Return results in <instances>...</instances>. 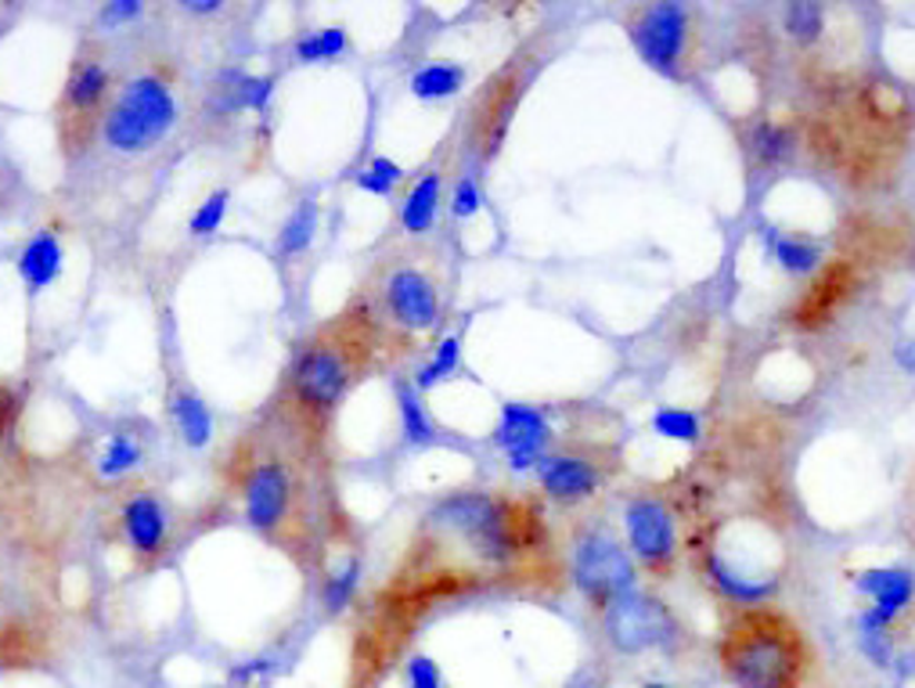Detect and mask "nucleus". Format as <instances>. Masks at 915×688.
Listing matches in <instances>:
<instances>
[{"label": "nucleus", "instance_id": "nucleus-17", "mask_svg": "<svg viewBox=\"0 0 915 688\" xmlns=\"http://www.w3.org/2000/svg\"><path fill=\"white\" fill-rule=\"evenodd\" d=\"M894 623L891 617H883L879 609H862L858 617V649L868 664L876 670H894V660H897V646H894Z\"/></svg>", "mask_w": 915, "mask_h": 688}, {"label": "nucleus", "instance_id": "nucleus-12", "mask_svg": "<svg viewBox=\"0 0 915 688\" xmlns=\"http://www.w3.org/2000/svg\"><path fill=\"white\" fill-rule=\"evenodd\" d=\"M124 538L130 544V552L141 559V562H151L166 552V509L156 494H134L127 504H124Z\"/></svg>", "mask_w": 915, "mask_h": 688}, {"label": "nucleus", "instance_id": "nucleus-39", "mask_svg": "<svg viewBox=\"0 0 915 688\" xmlns=\"http://www.w3.org/2000/svg\"><path fill=\"white\" fill-rule=\"evenodd\" d=\"M11 415H14V393L8 386H0V436L11 425Z\"/></svg>", "mask_w": 915, "mask_h": 688}, {"label": "nucleus", "instance_id": "nucleus-15", "mask_svg": "<svg viewBox=\"0 0 915 688\" xmlns=\"http://www.w3.org/2000/svg\"><path fill=\"white\" fill-rule=\"evenodd\" d=\"M707 577H710V584L718 588L721 599L736 602V606H746V609L768 602L771 594L779 591V580H775V577L742 573V570H736V566H728L718 552L707 559Z\"/></svg>", "mask_w": 915, "mask_h": 688}, {"label": "nucleus", "instance_id": "nucleus-8", "mask_svg": "<svg viewBox=\"0 0 915 688\" xmlns=\"http://www.w3.org/2000/svg\"><path fill=\"white\" fill-rule=\"evenodd\" d=\"M631 40L649 69H656L660 76H678L685 40H689V14L675 0L649 4L631 22Z\"/></svg>", "mask_w": 915, "mask_h": 688}, {"label": "nucleus", "instance_id": "nucleus-20", "mask_svg": "<svg viewBox=\"0 0 915 688\" xmlns=\"http://www.w3.org/2000/svg\"><path fill=\"white\" fill-rule=\"evenodd\" d=\"M396 415H401V436L411 448H430L436 440V425L415 386H396Z\"/></svg>", "mask_w": 915, "mask_h": 688}, {"label": "nucleus", "instance_id": "nucleus-38", "mask_svg": "<svg viewBox=\"0 0 915 688\" xmlns=\"http://www.w3.org/2000/svg\"><path fill=\"white\" fill-rule=\"evenodd\" d=\"M267 670H270V660L267 656H260V660H249V664L235 667V681H260Z\"/></svg>", "mask_w": 915, "mask_h": 688}, {"label": "nucleus", "instance_id": "nucleus-41", "mask_svg": "<svg viewBox=\"0 0 915 688\" xmlns=\"http://www.w3.org/2000/svg\"><path fill=\"white\" fill-rule=\"evenodd\" d=\"M191 14H217L224 4H217V0H191V4H185Z\"/></svg>", "mask_w": 915, "mask_h": 688}, {"label": "nucleus", "instance_id": "nucleus-24", "mask_svg": "<svg viewBox=\"0 0 915 688\" xmlns=\"http://www.w3.org/2000/svg\"><path fill=\"white\" fill-rule=\"evenodd\" d=\"M847 282H850L847 267H833V271L821 274V278L811 285V293H807V299L800 303L804 325H818L821 317H829L836 303H840V296L847 293Z\"/></svg>", "mask_w": 915, "mask_h": 688}, {"label": "nucleus", "instance_id": "nucleus-43", "mask_svg": "<svg viewBox=\"0 0 915 688\" xmlns=\"http://www.w3.org/2000/svg\"><path fill=\"white\" fill-rule=\"evenodd\" d=\"M642 688H675V685H667V681H646Z\"/></svg>", "mask_w": 915, "mask_h": 688}, {"label": "nucleus", "instance_id": "nucleus-31", "mask_svg": "<svg viewBox=\"0 0 915 688\" xmlns=\"http://www.w3.org/2000/svg\"><path fill=\"white\" fill-rule=\"evenodd\" d=\"M401 177H404L401 163H393L386 156H375L368 166H364V170H357L354 185L361 191H368V195H393V188L401 185Z\"/></svg>", "mask_w": 915, "mask_h": 688}, {"label": "nucleus", "instance_id": "nucleus-19", "mask_svg": "<svg viewBox=\"0 0 915 688\" xmlns=\"http://www.w3.org/2000/svg\"><path fill=\"white\" fill-rule=\"evenodd\" d=\"M170 415L177 422V430L180 436H185V443L191 451L198 448H206V443L213 440V411L206 407V401L198 393L191 390H174L170 396Z\"/></svg>", "mask_w": 915, "mask_h": 688}, {"label": "nucleus", "instance_id": "nucleus-4", "mask_svg": "<svg viewBox=\"0 0 915 688\" xmlns=\"http://www.w3.org/2000/svg\"><path fill=\"white\" fill-rule=\"evenodd\" d=\"M361 368V354L354 340L343 335H317L299 350L293 364V401L307 411V419H328L343 404Z\"/></svg>", "mask_w": 915, "mask_h": 688}, {"label": "nucleus", "instance_id": "nucleus-25", "mask_svg": "<svg viewBox=\"0 0 915 688\" xmlns=\"http://www.w3.org/2000/svg\"><path fill=\"white\" fill-rule=\"evenodd\" d=\"M783 26H786V33L800 43V48H811V43L826 33V8L815 4V0H797V4H786Z\"/></svg>", "mask_w": 915, "mask_h": 688}, {"label": "nucleus", "instance_id": "nucleus-7", "mask_svg": "<svg viewBox=\"0 0 915 688\" xmlns=\"http://www.w3.org/2000/svg\"><path fill=\"white\" fill-rule=\"evenodd\" d=\"M378 307H383L393 328L411 332V335L430 332L440 321V288L422 267L401 264L383 278Z\"/></svg>", "mask_w": 915, "mask_h": 688}, {"label": "nucleus", "instance_id": "nucleus-27", "mask_svg": "<svg viewBox=\"0 0 915 688\" xmlns=\"http://www.w3.org/2000/svg\"><path fill=\"white\" fill-rule=\"evenodd\" d=\"M141 448H137V440L127 436V433H116L109 436V443L101 448L98 454V472H101V480H119V476H127V472H134L137 465H141Z\"/></svg>", "mask_w": 915, "mask_h": 688}, {"label": "nucleus", "instance_id": "nucleus-28", "mask_svg": "<svg viewBox=\"0 0 915 688\" xmlns=\"http://www.w3.org/2000/svg\"><path fill=\"white\" fill-rule=\"evenodd\" d=\"M232 98H227V109H246V112H264L274 98V80L270 76H246L232 72Z\"/></svg>", "mask_w": 915, "mask_h": 688}, {"label": "nucleus", "instance_id": "nucleus-18", "mask_svg": "<svg viewBox=\"0 0 915 688\" xmlns=\"http://www.w3.org/2000/svg\"><path fill=\"white\" fill-rule=\"evenodd\" d=\"M440 174H425L415 180V188L407 191L404 206H401V227L407 235H430L436 227V213H440Z\"/></svg>", "mask_w": 915, "mask_h": 688}, {"label": "nucleus", "instance_id": "nucleus-10", "mask_svg": "<svg viewBox=\"0 0 915 688\" xmlns=\"http://www.w3.org/2000/svg\"><path fill=\"white\" fill-rule=\"evenodd\" d=\"M623 523H628L631 552L642 559L649 570L667 573L670 566H675L678 530H675V515H670V509H667L660 498H634V501H628Z\"/></svg>", "mask_w": 915, "mask_h": 688}, {"label": "nucleus", "instance_id": "nucleus-37", "mask_svg": "<svg viewBox=\"0 0 915 688\" xmlns=\"http://www.w3.org/2000/svg\"><path fill=\"white\" fill-rule=\"evenodd\" d=\"M145 14V4L141 0H112V4H105L101 11H98V26H105V29H124V26H130L134 19H141Z\"/></svg>", "mask_w": 915, "mask_h": 688}, {"label": "nucleus", "instance_id": "nucleus-11", "mask_svg": "<svg viewBox=\"0 0 915 688\" xmlns=\"http://www.w3.org/2000/svg\"><path fill=\"white\" fill-rule=\"evenodd\" d=\"M548 436H552V430H548V419L541 415L538 407L515 404V401H509L505 407H501L494 443L501 448V454H505V462H509L512 472L538 469Z\"/></svg>", "mask_w": 915, "mask_h": 688}, {"label": "nucleus", "instance_id": "nucleus-23", "mask_svg": "<svg viewBox=\"0 0 915 688\" xmlns=\"http://www.w3.org/2000/svg\"><path fill=\"white\" fill-rule=\"evenodd\" d=\"M317 220H322V209H317L314 198L307 203H299L293 209V217L282 224V235H278V256L282 259H296L303 256L311 246H314V235H317Z\"/></svg>", "mask_w": 915, "mask_h": 688}, {"label": "nucleus", "instance_id": "nucleus-33", "mask_svg": "<svg viewBox=\"0 0 915 688\" xmlns=\"http://www.w3.org/2000/svg\"><path fill=\"white\" fill-rule=\"evenodd\" d=\"M357 580H361V566L357 562H346L343 570H335L328 577V584H325V609H328V613H343V609L354 602Z\"/></svg>", "mask_w": 915, "mask_h": 688}, {"label": "nucleus", "instance_id": "nucleus-29", "mask_svg": "<svg viewBox=\"0 0 915 688\" xmlns=\"http://www.w3.org/2000/svg\"><path fill=\"white\" fill-rule=\"evenodd\" d=\"M350 37L343 26H325L317 33H307L296 43V58L299 62H332V58L346 55Z\"/></svg>", "mask_w": 915, "mask_h": 688}, {"label": "nucleus", "instance_id": "nucleus-22", "mask_svg": "<svg viewBox=\"0 0 915 688\" xmlns=\"http://www.w3.org/2000/svg\"><path fill=\"white\" fill-rule=\"evenodd\" d=\"M465 87V69L454 62H430L411 76V95L419 101H444Z\"/></svg>", "mask_w": 915, "mask_h": 688}, {"label": "nucleus", "instance_id": "nucleus-42", "mask_svg": "<svg viewBox=\"0 0 915 688\" xmlns=\"http://www.w3.org/2000/svg\"><path fill=\"white\" fill-rule=\"evenodd\" d=\"M581 688H613V685H609L606 678H588V681H581Z\"/></svg>", "mask_w": 915, "mask_h": 688}, {"label": "nucleus", "instance_id": "nucleus-40", "mask_svg": "<svg viewBox=\"0 0 915 688\" xmlns=\"http://www.w3.org/2000/svg\"><path fill=\"white\" fill-rule=\"evenodd\" d=\"M897 364H902L908 375H915V340H905L897 346Z\"/></svg>", "mask_w": 915, "mask_h": 688}, {"label": "nucleus", "instance_id": "nucleus-16", "mask_svg": "<svg viewBox=\"0 0 915 688\" xmlns=\"http://www.w3.org/2000/svg\"><path fill=\"white\" fill-rule=\"evenodd\" d=\"M62 238L55 232H40L26 242V249L19 253V278L29 285V293H40V288H48L58 274H62Z\"/></svg>", "mask_w": 915, "mask_h": 688}, {"label": "nucleus", "instance_id": "nucleus-2", "mask_svg": "<svg viewBox=\"0 0 915 688\" xmlns=\"http://www.w3.org/2000/svg\"><path fill=\"white\" fill-rule=\"evenodd\" d=\"M177 124V98L174 87L156 72H141L119 87V95L105 116V145L124 156H141L156 148L170 127Z\"/></svg>", "mask_w": 915, "mask_h": 688}, {"label": "nucleus", "instance_id": "nucleus-1", "mask_svg": "<svg viewBox=\"0 0 915 688\" xmlns=\"http://www.w3.org/2000/svg\"><path fill=\"white\" fill-rule=\"evenodd\" d=\"M718 660L736 688H804L811 667L800 631L768 609H750L728 623Z\"/></svg>", "mask_w": 915, "mask_h": 688}, {"label": "nucleus", "instance_id": "nucleus-3", "mask_svg": "<svg viewBox=\"0 0 915 688\" xmlns=\"http://www.w3.org/2000/svg\"><path fill=\"white\" fill-rule=\"evenodd\" d=\"M112 69L109 62L95 51L83 48L72 58L62 98H58V141L69 159L83 156L95 141V134L105 127V116H109L112 105Z\"/></svg>", "mask_w": 915, "mask_h": 688}, {"label": "nucleus", "instance_id": "nucleus-5", "mask_svg": "<svg viewBox=\"0 0 915 688\" xmlns=\"http://www.w3.org/2000/svg\"><path fill=\"white\" fill-rule=\"evenodd\" d=\"M606 641L623 656H638L649 649H667L678 638L675 613L646 591H628L602 609Z\"/></svg>", "mask_w": 915, "mask_h": 688}, {"label": "nucleus", "instance_id": "nucleus-30", "mask_svg": "<svg viewBox=\"0 0 915 688\" xmlns=\"http://www.w3.org/2000/svg\"><path fill=\"white\" fill-rule=\"evenodd\" d=\"M652 433L667 436V440H678V443H699V436H704V425H699V419L685 407H660L652 415Z\"/></svg>", "mask_w": 915, "mask_h": 688}, {"label": "nucleus", "instance_id": "nucleus-14", "mask_svg": "<svg viewBox=\"0 0 915 688\" xmlns=\"http://www.w3.org/2000/svg\"><path fill=\"white\" fill-rule=\"evenodd\" d=\"M854 588L873 599V609L897 620L915 599V573L908 566H873V570L854 573Z\"/></svg>", "mask_w": 915, "mask_h": 688}, {"label": "nucleus", "instance_id": "nucleus-32", "mask_svg": "<svg viewBox=\"0 0 915 688\" xmlns=\"http://www.w3.org/2000/svg\"><path fill=\"white\" fill-rule=\"evenodd\" d=\"M227 203H232V195H227L224 188H220V191H213V195L206 198V203H198V209L191 213L188 232H191L195 238H209V235L224 224V217H227Z\"/></svg>", "mask_w": 915, "mask_h": 688}, {"label": "nucleus", "instance_id": "nucleus-6", "mask_svg": "<svg viewBox=\"0 0 915 688\" xmlns=\"http://www.w3.org/2000/svg\"><path fill=\"white\" fill-rule=\"evenodd\" d=\"M634 562L613 533L591 530L573 548V584L591 606L606 609L620 594L634 591Z\"/></svg>", "mask_w": 915, "mask_h": 688}, {"label": "nucleus", "instance_id": "nucleus-36", "mask_svg": "<svg viewBox=\"0 0 915 688\" xmlns=\"http://www.w3.org/2000/svg\"><path fill=\"white\" fill-rule=\"evenodd\" d=\"M483 206V195H480V185L472 180L469 174L465 177H457L454 180V195H451V213L457 220H469V217H476Z\"/></svg>", "mask_w": 915, "mask_h": 688}, {"label": "nucleus", "instance_id": "nucleus-26", "mask_svg": "<svg viewBox=\"0 0 915 688\" xmlns=\"http://www.w3.org/2000/svg\"><path fill=\"white\" fill-rule=\"evenodd\" d=\"M457 364H462V335H444V340L436 343L433 357L422 364V372L415 379V390L425 393V390L440 386V382H444L447 375L457 372Z\"/></svg>", "mask_w": 915, "mask_h": 688}, {"label": "nucleus", "instance_id": "nucleus-35", "mask_svg": "<svg viewBox=\"0 0 915 688\" xmlns=\"http://www.w3.org/2000/svg\"><path fill=\"white\" fill-rule=\"evenodd\" d=\"M404 678H407V688H447L444 670H440L433 656H425V652L411 656L404 664Z\"/></svg>", "mask_w": 915, "mask_h": 688}, {"label": "nucleus", "instance_id": "nucleus-34", "mask_svg": "<svg viewBox=\"0 0 915 688\" xmlns=\"http://www.w3.org/2000/svg\"><path fill=\"white\" fill-rule=\"evenodd\" d=\"M754 148H757L760 163L775 166V163H783V159L789 156L793 141H789V134H786L783 127L765 124V127H757V130H754Z\"/></svg>", "mask_w": 915, "mask_h": 688}, {"label": "nucleus", "instance_id": "nucleus-13", "mask_svg": "<svg viewBox=\"0 0 915 688\" xmlns=\"http://www.w3.org/2000/svg\"><path fill=\"white\" fill-rule=\"evenodd\" d=\"M538 476L544 494L559 504H581L599 491V469L581 454H552L541 458Z\"/></svg>", "mask_w": 915, "mask_h": 688}, {"label": "nucleus", "instance_id": "nucleus-21", "mask_svg": "<svg viewBox=\"0 0 915 688\" xmlns=\"http://www.w3.org/2000/svg\"><path fill=\"white\" fill-rule=\"evenodd\" d=\"M765 242H768V253L771 259L779 264L786 274L793 278H807L818 264H821V249L815 242H804V238H789V235H779V232H765Z\"/></svg>", "mask_w": 915, "mask_h": 688}, {"label": "nucleus", "instance_id": "nucleus-9", "mask_svg": "<svg viewBox=\"0 0 915 688\" xmlns=\"http://www.w3.org/2000/svg\"><path fill=\"white\" fill-rule=\"evenodd\" d=\"M242 494H246V519L253 530L260 533H278L285 527L288 512H293V472L278 458H260L246 472V483H242Z\"/></svg>", "mask_w": 915, "mask_h": 688}]
</instances>
